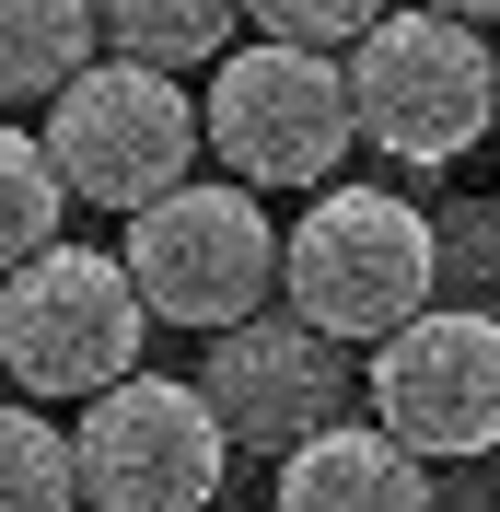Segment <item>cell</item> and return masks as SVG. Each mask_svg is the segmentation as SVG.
Instances as JSON below:
<instances>
[{"instance_id": "cell-16", "label": "cell", "mask_w": 500, "mask_h": 512, "mask_svg": "<svg viewBox=\"0 0 500 512\" xmlns=\"http://www.w3.org/2000/svg\"><path fill=\"white\" fill-rule=\"evenodd\" d=\"M419 12H454V24H489L500 0H419Z\"/></svg>"}, {"instance_id": "cell-11", "label": "cell", "mask_w": 500, "mask_h": 512, "mask_svg": "<svg viewBox=\"0 0 500 512\" xmlns=\"http://www.w3.org/2000/svg\"><path fill=\"white\" fill-rule=\"evenodd\" d=\"M105 0H0V82L24 105H59L82 70H94Z\"/></svg>"}, {"instance_id": "cell-7", "label": "cell", "mask_w": 500, "mask_h": 512, "mask_svg": "<svg viewBox=\"0 0 500 512\" xmlns=\"http://www.w3.org/2000/svg\"><path fill=\"white\" fill-rule=\"evenodd\" d=\"M221 466H233V431H221L210 384L128 373L82 408V489H94V512H221Z\"/></svg>"}, {"instance_id": "cell-3", "label": "cell", "mask_w": 500, "mask_h": 512, "mask_svg": "<svg viewBox=\"0 0 500 512\" xmlns=\"http://www.w3.org/2000/svg\"><path fill=\"white\" fill-rule=\"evenodd\" d=\"M349 105L384 163H466L500 117V47L454 12H384L349 47Z\"/></svg>"}, {"instance_id": "cell-5", "label": "cell", "mask_w": 500, "mask_h": 512, "mask_svg": "<svg viewBox=\"0 0 500 512\" xmlns=\"http://www.w3.org/2000/svg\"><path fill=\"white\" fill-rule=\"evenodd\" d=\"M349 140H361V105H349V59L326 47H280L256 35L210 70V152L233 163V187H338Z\"/></svg>"}, {"instance_id": "cell-2", "label": "cell", "mask_w": 500, "mask_h": 512, "mask_svg": "<svg viewBox=\"0 0 500 512\" xmlns=\"http://www.w3.org/2000/svg\"><path fill=\"white\" fill-rule=\"evenodd\" d=\"M117 256H128V280H140V303H152L163 326H210V338L256 326L268 291L291 280V233L268 222V198L256 187H210V175H187L175 198H152Z\"/></svg>"}, {"instance_id": "cell-4", "label": "cell", "mask_w": 500, "mask_h": 512, "mask_svg": "<svg viewBox=\"0 0 500 512\" xmlns=\"http://www.w3.org/2000/svg\"><path fill=\"white\" fill-rule=\"evenodd\" d=\"M152 326L163 315L140 303L128 256H94V245H59V256H35V268L0 280V361H12V384H24L35 408L47 396L94 408L105 384L140 373V338Z\"/></svg>"}, {"instance_id": "cell-17", "label": "cell", "mask_w": 500, "mask_h": 512, "mask_svg": "<svg viewBox=\"0 0 500 512\" xmlns=\"http://www.w3.org/2000/svg\"><path fill=\"white\" fill-rule=\"evenodd\" d=\"M221 512H233V501H221Z\"/></svg>"}, {"instance_id": "cell-6", "label": "cell", "mask_w": 500, "mask_h": 512, "mask_svg": "<svg viewBox=\"0 0 500 512\" xmlns=\"http://www.w3.org/2000/svg\"><path fill=\"white\" fill-rule=\"evenodd\" d=\"M35 128H47V152H59L70 198H94V210H128V222H140L152 198L187 187V152L210 140V105H187V82H175V70L94 59Z\"/></svg>"}, {"instance_id": "cell-8", "label": "cell", "mask_w": 500, "mask_h": 512, "mask_svg": "<svg viewBox=\"0 0 500 512\" xmlns=\"http://www.w3.org/2000/svg\"><path fill=\"white\" fill-rule=\"evenodd\" d=\"M373 419L419 466L431 454H489L500 443V315L431 303V315L373 350Z\"/></svg>"}, {"instance_id": "cell-1", "label": "cell", "mask_w": 500, "mask_h": 512, "mask_svg": "<svg viewBox=\"0 0 500 512\" xmlns=\"http://www.w3.org/2000/svg\"><path fill=\"white\" fill-rule=\"evenodd\" d=\"M431 291H442V233H431L419 198H384V187L303 198L291 280H280V303L303 326H326L338 350H384V338H407L431 315Z\"/></svg>"}, {"instance_id": "cell-13", "label": "cell", "mask_w": 500, "mask_h": 512, "mask_svg": "<svg viewBox=\"0 0 500 512\" xmlns=\"http://www.w3.org/2000/svg\"><path fill=\"white\" fill-rule=\"evenodd\" d=\"M94 489H82V431H59V419L35 408H12L0 419V512H82Z\"/></svg>"}, {"instance_id": "cell-10", "label": "cell", "mask_w": 500, "mask_h": 512, "mask_svg": "<svg viewBox=\"0 0 500 512\" xmlns=\"http://www.w3.org/2000/svg\"><path fill=\"white\" fill-rule=\"evenodd\" d=\"M280 512H431V478L384 419H338L303 454H280Z\"/></svg>"}, {"instance_id": "cell-15", "label": "cell", "mask_w": 500, "mask_h": 512, "mask_svg": "<svg viewBox=\"0 0 500 512\" xmlns=\"http://www.w3.org/2000/svg\"><path fill=\"white\" fill-rule=\"evenodd\" d=\"M256 12V35H280V47H361V35L384 24V0H245Z\"/></svg>"}, {"instance_id": "cell-12", "label": "cell", "mask_w": 500, "mask_h": 512, "mask_svg": "<svg viewBox=\"0 0 500 512\" xmlns=\"http://www.w3.org/2000/svg\"><path fill=\"white\" fill-rule=\"evenodd\" d=\"M233 24H245V0H105V47L140 70L233 59Z\"/></svg>"}, {"instance_id": "cell-14", "label": "cell", "mask_w": 500, "mask_h": 512, "mask_svg": "<svg viewBox=\"0 0 500 512\" xmlns=\"http://www.w3.org/2000/svg\"><path fill=\"white\" fill-rule=\"evenodd\" d=\"M59 210H70V175L47 152V128H0V256L12 268L59 256Z\"/></svg>"}, {"instance_id": "cell-9", "label": "cell", "mask_w": 500, "mask_h": 512, "mask_svg": "<svg viewBox=\"0 0 500 512\" xmlns=\"http://www.w3.org/2000/svg\"><path fill=\"white\" fill-rule=\"evenodd\" d=\"M198 384H210V408H221V431H233V443L303 454L314 431H338V408H349V350L280 303V315H256V326H233V338H210V373H198Z\"/></svg>"}]
</instances>
